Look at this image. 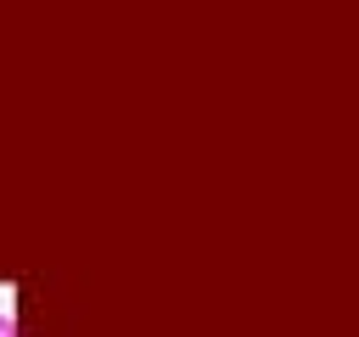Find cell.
I'll use <instances>...</instances> for the list:
<instances>
[{
	"instance_id": "obj_1",
	"label": "cell",
	"mask_w": 359,
	"mask_h": 337,
	"mask_svg": "<svg viewBox=\"0 0 359 337\" xmlns=\"http://www.w3.org/2000/svg\"><path fill=\"white\" fill-rule=\"evenodd\" d=\"M0 337H17V320L11 315H0Z\"/></svg>"
}]
</instances>
